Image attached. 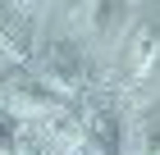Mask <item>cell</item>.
<instances>
[{"label":"cell","instance_id":"cell-1","mask_svg":"<svg viewBox=\"0 0 160 155\" xmlns=\"http://www.w3.org/2000/svg\"><path fill=\"white\" fill-rule=\"evenodd\" d=\"M37 82L41 87L50 82L60 96H73L78 87L87 82V55L78 50V41L55 36V41H46V46L37 50Z\"/></svg>","mask_w":160,"mask_h":155},{"label":"cell","instance_id":"cell-2","mask_svg":"<svg viewBox=\"0 0 160 155\" xmlns=\"http://www.w3.org/2000/svg\"><path fill=\"white\" fill-rule=\"evenodd\" d=\"M0 100L5 109H18V114H46V119H60V96L46 91L37 78H28V73H14L9 82L0 87Z\"/></svg>","mask_w":160,"mask_h":155},{"label":"cell","instance_id":"cell-3","mask_svg":"<svg viewBox=\"0 0 160 155\" xmlns=\"http://www.w3.org/2000/svg\"><path fill=\"white\" fill-rule=\"evenodd\" d=\"M73 18H78V27L87 36H114L123 27V18H128V9L114 5V0H92V5H78Z\"/></svg>","mask_w":160,"mask_h":155},{"label":"cell","instance_id":"cell-4","mask_svg":"<svg viewBox=\"0 0 160 155\" xmlns=\"http://www.w3.org/2000/svg\"><path fill=\"white\" fill-rule=\"evenodd\" d=\"M156 55H160V27L156 23H137L133 36H128V78H147L156 69Z\"/></svg>","mask_w":160,"mask_h":155},{"label":"cell","instance_id":"cell-5","mask_svg":"<svg viewBox=\"0 0 160 155\" xmlns=\"http://www.w3.org/2000/svg\"><path fill=\"white\" fill-rule=\"evenodd\" d=\"M0 46H9L14 60H28V55H32V36H28V27L18 23V14L5 9V5H0Z\"/></svg>","mask_w":160,"mask_h":155},{"label":"cell","instance_id":"cell-6","mask_svg":"<svg viewBox=\"0 0 160 155\" xmlns=\"http://www.w3.org/2000/svg\"><path fill=\"white\" fill-rule=\"evenodd\" d=\"M133 151L137 155H160V114H147L133 132Z\"/></svg>","mask_w":160,"mask_h":155},{"label":"cell","instance_id":"cell-7","mask_svg":"<svg viewBox=\"0 0 160 155\" xmlns=\"http://www.w3.org/2000/svg\"><path fill=\"white\" fill-rule=\"evenodd\" d=\"M69 155H101V151L92 146V137H87V132H78L73 142H69Z\"/></svg>","mask_w":160,"mask_h":155},{"label":"cell","instance_id":"cell-8","mask_svg":"<svg viewBox=\"0 0 160 155\" xmlns=\"http://www.w3.org/2000/svg\"><path fill=\"white\" fill-rule=\"evenodd\" d=\"M0 155H14V123L0 119Z\"/></svg>","mask_w":160,"mask_h":155},{"label":"cell","instance_id":"cell-9","mask_svg":"<svg viewBox=\"0 0 160 155\" xmlns=\"http://www.w3.org/2000/svg\"><path fill=\"white\" fill-rule=\"evenodd\" d=\"M18 155H41V151H37V146H23V151H18Z\"/></svg>","mask_w":160,"mask_h":155}]
</instances>
